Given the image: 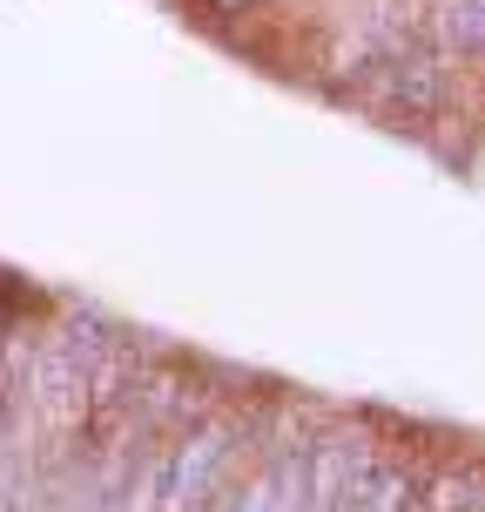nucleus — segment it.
Listing matches in <instances>:
<instances>
[{
	"instance_id": "nucleus-1",
	"label": "nucleus",
	"mask_w": 485,
	"mask_h": 512,
	"mask_svg": "<svg viewBox=\"0 0 485 512\" xmlns=\"http://www.w3.org/2000/svg\"><path fill=\"white\" fill-rule=\"evenodd\" d=\"M236 452V425H209V432L182 438V445H169L162 459L149 465V486H142V512H182L196 492L230 465Z\"/></svg>"
},
{
	"instance_id": "nucleus-2",
	"label": "nucleus",
	"mask_w": 485,
	"mask_h": 512,
	"mask_svg": "<svg viewBox=\"0 0 485 512\" xmlns=\"http://www.w3.org/2000/svg\"><path fill=\"white\" fill-rule=\"evenodd\" d=\"M445 34L459 48H485V0H452L445 7Z\"/></svg>"
}]
</instances>
